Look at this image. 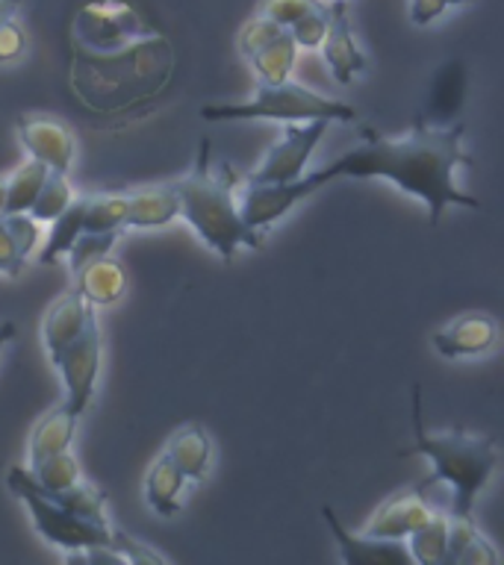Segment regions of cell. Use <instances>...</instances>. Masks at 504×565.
<instances>
[{
  "label": "cell",
  "instance_id": "1",
  "mask_svg": "<svg viewBox=\"0 0 504 565\" xmlns=\"http://www.w3.org/2000/svg\"><path fill=\"white\" fill-rule=\"evenodd\" d=\"M463 132L466 124L458 121L451 127H428L424 115H416L413 130L401 139H387L378 130H360L363 145L348 150L325 168H318L313 174H304L292 183L281 185H256L239 183V212L245 218L248 227L265 230L274 221H281L286 212L307 194L327 185L336 177H387L401 189L413 194L428 206V224L437 227L442 218V210L449 203L477 210L481 201L463 192L454 183V171L460 166H472L475 159L463 150Z\"/></svg>",
  "mask_w": 504,
  "mask_h": 565
},
{
  "label": "cell",
  "instance_id": "2",
  "mask_svg": "<svg viewBox=\"0 0 504 565\" xmlns=\"http://www.w3.org/2000/svg\"><path fill=\"white\" fill-rule=\"evenodd\" d=\"M239 183L242 174L230 162H221L219 171H212L210 141H201L192 171L175 183L180 215L224 263L233 259L237 247H263V230L248 227L239 212Z\"/></svg>",
  "mask_w": 504,
  "mask_h": 565
},
{
  "label": "cell",
  "instance_id": "3",
  "mask_svg": "<svg viewBox=\"0 0 504 565\" xmlns=\"http://www.w3.org/2000/svg\"><path fill=\"white\" fill-rule=\"evenodd\" d=\"M413 448L407 454H422L431 459L433 475L419 489H445V510L458 519H472L477 494L490 483L498 450L486 436H472L466 430L428 433L422 422V386L416 383L413 397Z\"/></svg>",
  "mask_w": 504,
  "mask_h": 565
},
{
  "label": "cell",
  "instance_id": "4",
  "mask_svg": "<svg viewBox=\"0 0 504 565\" xmlns=\"http://www.w3.org/2000/svg\"><path fill=\"white\" fill-rule=\"evenodd\" d=\"M168 65H171L168 44L150 33L118 51L77 53L74 86L83 92L88 104L109 109L162 86Z\"/></svg>",
  "mask_w": 504,
  "mask_h": 565
},
{
  "label": "cell",
  "instance_id": "5",
  "mask_svg": "<svg viewBox=\"0 0 504 565\" xmlns=\"http://www.w3.org/2000/svg\"><path fill=\"white\" fill-rule=\"evenodd\" d=\"M207 121H245V118H272V121H354L357 109L343 100L325 97L313 88L283 79V83H260L254 100L248 104H210L201 109Z\"/></svg>",
  "mask_w": 504,
  "mask_h": 565
},
{
  "label": "cell",
  "instance_id": "6",
  "mask_svg": "<svg viewBox=\"0 0 504 565\" xmlns=\"http://www.w3.org/2000/svg\"><path fill=\"white\" fill-rule=\"evenodd\" d=\"M9 492L24 503L33 519V527L39 536H44L51 545L65 547V551H83V547L109 545L113 542V527L106 521L80 519L74 512L62 510L42 486L35 483V477L27 468H9L7 475Z\"/></svg>",
  "mask_w": 504,
  "mask_h": 565
},
{
  "label": "cell",
  "instance_id": "7",
  "mask_svg": "<svg viewBox=\"0 0 504 565\" xmlns=\"http://www.w3.org/2000/svg\"><path fill=\"white\" fill-rule=\"evenodd\" d=\"M145 35H150V30L141 24L139 12L127 3H115V0L86 3L74 21V39L83 51L92 53L118 51L124 44L139 42Z\"/></svg>",
  "mask_w": 504,
  "mask_h": 565
},
{
  "label": "cell",
  "instance_id": "8",
  "mask_svg": "<svg viewBox=\"0 0 504 565\" xmlns=\"http://www.w3.org/2000/svg\"><path fill=\"white\" fill-rule=\"evenodd\" d=\"M53 365L60 369L65 392H69L65 406L80 418L92 404L97 374H101V327H97L95 307L88 309L86 324L77 339L53 360Z\"/></svg>",
  "mask_w": 504,
  "mask_h": 565
},
{
  "label": "cell",
  "instance_id": "9",
  "mask_svg": "<svg viewBox=\"0 0 504 565\" xmlns=\"http://www.w3.org/2000/svg\"><path fill=\"white\" fill-rule=\"evenodd\" d=\"M327 124L330 121H325V118H313L304 127H292L290 124L283 139L265 153L263 162L254 171L242 174V183L281 185L304 177V166H307L309 153L316 150V141L325 136Z\"/></svg>",
  "mask_w": 504,
  "mask_h": 565
},
{
  "label": "cell",
  "instance_id": "10",
  "mask_svg": "<svg viewBox=\"0 0 504 565\" xmlns=\"http://www.w3.org/2000/svg\"><path fill=\"white\" fill-rule=\"evenodd\" d=\"M318 47L325 53V62L334 79L343 83V86H348L369 65L366 53L360 51V44L354 39L351 21H348V3L345 0H330L327 3V33Z\"/></svg>",
  "mask_w": 504,
  "mask_h": 565
},
{
  "label": "cell",
  "instance_id": "11",
  "mask_svg": "<svg viewBox=\"0 0 504 565\" xmlns=\"http://www.w3.org/2000/svg\"><path fill=\"white\" fill-rule=\"evenodd\" d=\"M15 127L30 157L42 159L51 171L69 174L71 159H74V132L65 124L44 118V115H21Z\"/></svg>",
  "mask_w": 504,
  "mask_h": 565
},
{
  "label": "cell",
  "instance_id": "12",
  "mask_svg": "<svg viewBox=\"0 0 504 565\" xmlns=\"http://www.w3.org/2000/svg\"><path fill=\"white\" fill-rule=\"evenodd\" d=\"M495 342H498V324L486 312H466L433 333V348L445 360L481 356L493 351Z\"/></svg>",
  "mask_w": 504,
  "mask_h": 565
},
{
  "label": "cell",
  "instance_id": "13",
  "mask_svg": "<svg viewBox=\"0 0 504 565\" xmlns=\"http://www.w3.org/2000/svg\"><path fill=\"white\" fill-rule=\"evenodd\" d=\"M325 521L334 539L339 542V559L348 565H407L410 551H407L405 539H378V536H354L339 524L330 507H325Z\"/></svg>",
  "mask_w": 504,
  "mask_h": 565
},
{
  "label": "cell",
  "instance_id": "14",
  "mask_svg": "<svg viewBox=\"0 0 504 565\" xmlns=\"http://www.w3.org/2000/svg\"><path fill=\"white\" fill-rule=\"evenodd\" d=\"M433 512L437 510L419 492H401L387 503H380L363 533L378 539H407L416 527H422Z\"/></svg>",
  "mask_w": 504,
  "mask_h": 565
},
{
  "label": "cell",
  "instance_id": "15",
  "mask_svg": "<svg viewBox=\"0 0 504 565\" xmlns=\"http://www.w3.org/2000/svg\"><path fill=\"white\" fill-rule=\"evenodd\" d=\"M88 309H92V303H86V298L74 289V291H65L62 298H56V303L44 312L42 339L51 362L56 360V356H60L71 342H74V339H77L83 324H86Z\"/></svg>",
  "mask_w": 504,
  "mask_h": 565
},
{
  "label": "cell",
  "instance_id": "16",
  "mask_svg": "<svg viewBox=\"0 0 504 565\" xmlns=\"http://www.w3.org/2000/svg\"><path fill=\"white\" fill-rule=\"evenodd\" d=\"M166 457L180 468V475H183L186 480L203 483L212 459L210 433L203 430L201 424H183V427L168 439Z\"/></svg>",
  "mask_w": 504,
  "mask_h": 565
},
{
  "label": "cell",
  "instance_id": "17",
  "mask_svg": "<svg viewBox=\"0 0 504 565\" xmlns=\"http://www.w3.org/2000/svg\"><path fill=\"white\" fill-rule=\"evenodd\" d=\"M180 215V198H177L175 183L154 185V189H139L127 194V218L124 227H166Z\"/></svg>",
  "mask_w": 504,
  "mask_h": 565
},
{
  "label": "cell",
  "instance_id": "18",
  "mask_svg": "<svg viewBox=\"0 0 504 565\" xmlns=\"http://www.w3.org/2000/svg\"><path fill=\"white\" fill-rule=\"evenodd\" d=\"M74 280H77V291L92 307H109L127 289L124 268L109 256H101L95 263H88L86 268H80Z\"/></svg>",
  "mask_w": 504,
  "mask_h": 565
},
{
  "label": "cell",
  "instance_id": "19",
  "mask_svg": "<svg viewBox=\"0 0 504 565\" xmlns=\"http://www.w3.org/2000/svg\"><path fill=\"white\" fill-rule=\"evenodd\" d=\"M77 415L71 413L65 404L53 406L51 413L35 424L33 436H30V468L35 462H42L44 457H51V454L69 450L71 439H74V430H77Z\"/></svg>",
  "mask_w": 504,
  "mask_h": 565
},
{
  "label": "cell",
  "instance_id": "20",
  "mask_svg": "<svg viewBox=\"0 0 504 565\" xmlns=\"http://www.w3.org/2000/svg\"><path fill=\"white\" fill-rule=\"evenodd\" d=\"M186 477L180 475V468L162 454V457L150 466L148 477H145V501L154 512H159L162 519H171L175 512H180V492H183Z\"/></svg>",
  "mask_w": 504,
  "mask_h": 565
},
{
  "label": "cell",
  "instance_id": "21",
  "mask_svg": "<svg viewBox=\"0 0 504 565\" xmlns=\"http://www.w3.org/2000/svg\"><path fill=\"white\" fill-rule=\"evenodd\" d=\"M295 60H298V44H295L290 30L283 26L281 33L274 35L265 47H260L248 62L254 65L260 83H283V79H290Z\"/></svg>",
  "mask_w": 504,
  "mask_h": 565
},
{
  "label": "cell",
  "instance_id": "22",
  "mask_svg": "<svg viewBox=\"0 0 504 565\" xmlns=\"http://www.w3.org/2000/svg\"><path fill=\"white\" fill-rule=\"evenodd\" d=\"M86 201L88 194L83 198H74V201L65 206V210L51 221V233L44 238L42 254H39V263L42 265H53L56 263V256L69 254V247L74 245V238L83 233V218H86Z\"/></svg>",
  "mask_w": 504,
  "mask_h": 565
},
{
  "label": "cell",
  "instance_id": "23",
  "mask_svg": "<svg viewBox=\"0 0 504 565\" xmlns=\"http://www.w3.org/2000/svg\"><path fill=\"white\" fill-rule=\"evenodd\" d=\"M410 559L422 565H445V554H449V515L433 512L431 519L424 521L422 527H416L410 533Z\"/></svg>",
  "mask_w": 504,
  "mask_h": 565
},
{
  "label": "cell",
  "instance_id": "24",
  "mask_svg": "<svg viewBox=\"0 0 504 565\" xmlns=\"http://www.w3.org/2000/svg\"><path fill=\"white\" fill-rule=\"evenodd\" d=\"M48 174H51V168L44 166L42 159L33 157L27 159L18 171H12V177H7V210H3V215L30 210Z\"/></svg>",
  "mask_w": 504,
  "mask_h": 565
},
{
  "label": "cell",
  "instance_id": "25",
  "mask_svg": "<svg viewBox=\"0 0 504 565\" xmlns=\"http://www.w3.org/2000/svg\"><path fill=\"white\" fill-rule=\"evenodd\" d=\"M53 501L60 503L62 510L74 512L80 519H88V521H106L104 515V503H106V494L97 489L95 483H88L80 477L77 483L65 486L62 492H53L51 494Z\"/></svg>",
  "mask_w": 504,
  "mask_h": 565
},
{
  "label": "cell",
  "instance_id": "26",
  "mask_svg": "<svg viewBox=\"0 0 504 565\" xmlns=\"http://www.w3.org/2000/svg\"><path fill=\"white\" fill-rule=\"evenodd\" d=\"M30 475L35 477V483L42 486L44 492H62L65 486L77 483L83 471H80V462L74 459L71 450H60V454H51V457H44L42 462H35L30 468Z\"/></svg>",
  "mask_w": 504,
  "mask_h": 565
},
{
  "label": "cell",
  "instance_id": "27",
  "mask_svg": "<svg viewBox=\"0 0 504 565\" xmlns=\"http://www.w3.org/2000/svg\"><path fill=\"white\" fill-rule=\"evenodd\" d=\"M124 218H127V194H88L86 218H83L86 233L124 230Z\"/></svg>",
  "mask_w": 504,
  "mask_h": 565
},
{
  "label": "cell",
  "instance_id": "28",
  "mask_svg": "<svg viewBox=\"0 0 504 565\" xmlns=\"http://www.w3.org/2000/svg\"><path fill=\"white\" fill-rule=\"evenodd\" d=\"M71 201H74V189H71V183L65 180V174H62V171H51L42 189H39V194H35L33 206L27 212H30L35 221H53Z\"/></svg>",
  "mask_w": 504,
  "mask_h": 565
},
{
  "label": "cell",
  "instance_id": "29",
  "mask_svg": "<svg viewBox=\"0 0 504 565\" xmlns=\"http://www.w3.org/2000/svg\"><path fill=\"white\" fill-rule=\"evenodd\" d=\"M118 236H122V230H104V233H80L77 238H74V245L69 247V268L71 274L77 277L80 268H86L88 263H95V259H101V256H109V250L115 247V242H118Z\"/></svg>",
  "mask_w": 504,
  "mask_h": 565
},
{
  "label": "cell",
  "instance_id": "30",
  "mask_svg": "<svg viewBox=\"0 0 504 565\" xmlns=\"http://www.w3.org/2000/svg\"><path fill=\"white\" fill-rule=\"evenodd\" d=\"M283 26L274 24L272 18H265L256 12L251 21H248L245 26H242V33H239V53L245 56V60H251L260 47H265V44L272 42L274 35L281 33Z\"/></svg>",
  "mask_w": 504,
  "mask_h": 565
},
{
  "label": "cell",
  "instance_id": "31",
  "mask_svg": "<svg viewBox=\"0 0 504 565\" xmlns=\"http://www.w3.org/2000/svg\"><path fill=\"white\" fill-rule=\"evenodd\" d=\"M286 30H290L298 47H318L327 33V7L318 3L316 9H309L307 15H301L298 21L286 26Z\"/></svg>",
  "mask_w": 504,
  "mask_h": 565
},
{
  "label": "cell",
  "instance_id": "32",
  "mask_svg": "<svg viewBox=\"0 0 504 565\" xmlns=\"http://www.w3.org/2000/svg\"><path fill=\"white\" fill-rule=\"evenodd\" d=\"M3 224L9 227L12 238H15L18 250L24 256H30L42 238V230H39V221L30 215V212H12V215H3Z\"/></svg>",
  "mask_w": 504,
  "mask_h": 565
},
{
  "label": "cell",
  "instance_id": "33",
  "mask_svg": "<svg viewBox=\"0 0 504 565\" xmlns=\"http://www.w3.org/2000/svg\"><path fill=\"white\" fill-rule=\"evenodd\" d=\"M318 0H263L260 15L272 18L274 24L290 26L295 24L301 15H307L309 9H316Z\"/></svg>",
  "mask_w": 504,
  "mask_h": 565
},
{
  "label": "cell",
  "instance_id": "34",
  "mask_svg": "<svg viewBox=\"0 0 504 565\" xmlns=\"http://www.w3.org/2000/svg\"><path fill=\"white\" fill-rule=\"evenodd\" d=\"M27 53V33L24 26L18 24L15 15L0 21V65L18 62Z\"/></svg>",
  "mask_w": 504,
  "mask_h": 565
},
{
  "label": "cell",
  "instance_id": "35",
  "mask_svg": "<svg viewBox=\"0 0 504 565\" xmlns=\"http://www.w3.org/2000/svg\"><path fill=\"white\" fill-rule=\"evenodd\" d=\"M475 0H410V21L416 26H428L431 21L442 18L449 9L469 7Z\"/></svg>",
  "mask_w": 504,
  "mask_h": 565
},
{
  "label": "cell",
  "instance_id": "36",
  "mask_svg": "<svg viewBox=\"0 0 504 565\" xmlns=\"http://www.w3.org/2000/svg\"><path fill=\"white\" fill-rule=\"evenodd\" d=\"M498 563V551L486 542L481 533L469 539L466 545L460 547V554L454 556V565H493Z\"/></svg>",
  "mask_w": 504,
  "mask_h": 565
},
{
  "label": "cell",
  "instance_id": "37",
  "mask_svg": "<svg viewBox=\"0 0 504 565\" xmlns=\"http://www.w3.org/2000/svg\"><path fill=\"white\" fill-rule=\"evenodd\" d=\"M113 547L118 551V554L124 556V563H166V556L154 554L150 547L139 545L136 539H130L127 533H122V530H113Z\"/></svg>",
  "mask_w": 504,
  "mask_h": 565
},
{
  "label": "cell",
  "instance_id": "38",
  "mask_svg": "<svg viewBox=\"0 0 504 565\" xmlns=\"http://www.w3.org/2000/svg\"><path fill=\"white\" fill-rule=\"evenodd\" d=\"M27 256L18 250L15 238L9 233V227L3 224V215H0V274H7V277H18L21 268H24Z\"/></svg>",
  "mask_w": 504,
  "mask_h": 565
},
{
  "label": "cell",
  "instance_id": "39",
  "mask_svg": "<svg viewBox=\"0 0 504 565\" xmlns=\"http://www.w3.org/2000/svg\"><path fill=\"white\" fill-rule=\"evenodd\" d=\"M12 339H15V324H12V321H0V353H3V348H7Z\"/></svg>",
  "mask_w": 504,
  "mask_h": 565
},
{
  "label": "cell",
  "instance_id": "40",
  "mask_svg": "<svg viewBox=\"0 0 504 565\" xmlns=\"http://www.w3.org/2000/svg\"><path fill=\"white\" fill-rule=\"evenodd\" d=\"M21 3H24V0H0V21L15 15L18 9H21Z\"/></svg>",
  "mask_w": 504,
  "mask_h": 565
},
{
  "label": "cell",
  "instance_id": "41",
  "mask_svg": "<svg viewBox=\"0 0 504 565\" xmlns=\"http://www.w3.org/2000/svg\"><path fill=\"white\" fill-rule=\"evenodd\" d=\"M7 210V177H0V215Z\"/></svg>",
  "mask_w": 504,
  "mask_h": 565
}]
</instances>
